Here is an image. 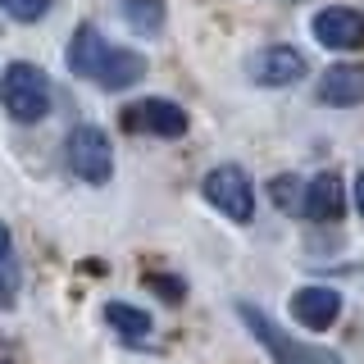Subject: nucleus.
I'll return each mask as SVG.
<instances>
[{
	"mask_svg": "<svg viewBox=\"0 0 364 364\" xmlns=\"http://www.w3.org/2000/svg\"><path fill=\"white\" fill-rule=\"evenodd\" d=\"M146 77V60L136 50H119V46H109V55H105V64H100V73L91 77L96 87H105V91H123V87H132V82H141Z\"/></svg>",
	"mask_w": 364,
	"mask_h": 364,
	"instance_id": "12",
	"label": "nucleus"
},
{
	"mask_svg": "<svg viewBox=\"0 0 364 364\" xmlns=\"http://www.w3.org/2000/svg\"><path fill=\"white\" fill-rule=\"evenodd\" d=\"M18 282H23V269L14 255V237H9V228H0V310H9L18 301Z\"/></svg>",
	"mask_w": 364,
	"mask_h": 364,
	"instance_id": "15",
	"label": "nucleus"
},
{
	"mask_svg": "<svg viewBox=\"0 0 364 364\" xmlns=\"http://www.w3.org/2000/svg\"><path fill=\"white\" fill-rule=\"evenodd\" d=\"M355 210H360V219H364V168H360V178H355Z\"/></svg>",
	"mask_w": 364,
	"mask_h": 364,
	"instance_id": "18",
	"label": "nucleus"
},
{
	"mask_svg": "<svg viewBox=\"0 0 364 364\" xmlns=\"http://www.w3.org/2000/svg\"><path fill=\"white\" fill-rule=\"evenodd\" d=\"M301 210L310 214L314 223H337L341 210H346V187H341V178L328 168V173H318L314 182H305L301 191Z\"/></svg>",
	"mask_w": 364,
	"mask_h": 364,
	"instance_id": "9",
	"label": "nucleus"
},
{
	"mask_svg": "<svg viewBox=\"0 0 364 364\" xmlns=\"http://www.w3.org/2000/svg\"><path fill=\"white\" fill-rule=\"evenodd\" d=\"M105 323L119 328L123 341H146V337H151V314L136 310V305H123V301H109L105 305Z\"/></svg>",
	"mask_w": 364,
	"mask_h": 364,
	"instance_id": "14",
	"label": "nucleus"
},
{
	"mask_svg": "<svg viewBox=\"0 0 364 364\" xmlns=\"http://www.w3.org/2000/svg\"><path fill=\"white\" fill-rule=\"evenodd\" d=\"M50 100H55L50 77H46L37 64L14 60L0 73V105H5V114L14 123H41L46 114H50Z\"/></svg>",
	"mask_w": 364,
	"mask_h": 364,
	"instance_id": "1",
	"label": "nucleus"
},
{
	"mask_svg": "<svg viewBox=\"0 0 364 364\" xmlns=\"http://www.w3.org/2000/svg\"><path fill=\"white\" fill-rule=\"evenodd\" d=\"M237 318H242V323L250 328V337H255L259 346L273 355V364H341L337 350H328V346H305V341L287 337L264 310H255L250 301H237Z\"/></svg>",
	"mask_w": 364,
	"mask_h": 364,
	"instance_id": "2",
	"label": "nucleus"
},
{
	"mask_svg": "<svg viewBox=\"0 0 364 364\" xmlns=\"http://www.w3.org/2000/svg\"><path fill=\"white\" fill-rule=\"evenodd\" d=\"M187 109L173 105V100H164V96H146V100H136V105L123 109V128H132V132H146V136H164V141H173V136L187 132Z\"/></svg>",
	"mask_w": 364,
	"mask_h": 364,
	"instance_id": "5",
	"label": "nucleus"
},
{
	"mask_svg": "<svg viewBox=\"0 0 364 364\" xmlns=\"http://www.w3.org/2000/svg\"><path fill=\"white\" fill-rule=\"evenodd\" d=\"M64 159H68V173L91 182V187L109 182V173H114V146H109V136L100 128H91V123H77V128L68 132Z\"/></svg>",
	"mask_w": 364,
	"mask_h": 364,
	"instance_id": "3",
	"label": "nucleus"
},
{
	"mask_svg": "<svg viewBox=\"0 0 364 364\" xmlns=\"http://www.w3.org/2000/svg\"><path fill=\"white\" fill-rule=\"evenodd\" d=\"M269 191H273V205L278 210H301V191H305V182L301 178H291V173H278L269 182Z\"/></svg>",
	"mask_w": 364,
	"mask_h": 364,
	"instance_id": "16",
	"label": "nucleus"
},
{
	"mask_svg": "<svg viewBox=\"0 0 364 364\" xmlns=\"http://www.w3.org/2000/svg\"><path fill=\"white\" fill-rule=\"evenodd\" d=\"M105 55H109V41L100 37V28L96 23H82V28L73 32V41H68V50H64V64H68V73H77V77H96L100 64H105Z\"/></svg>",
	"mask_w": 364,
	"mask_h": 364,
	"instance_id": "10",
	"label": "nucleus"
},
{
	"mask_svg": "<svg viewBox=\"0 0 364 364\" xmlns=\"http://www.w3.org/2000/svg\"><path fill=\"white\" fill-rule=\"evenodd\" d=\"M200 191H205V200H210L219 214H228L232 223H250V214H255V187H250V178L237 164L210 168Z\"/></svg>",
	"mask_w": 364,
	"mask_h": 364,
	"instance_id": "4",
	"label": "nucleus"
},
{
	"mask_svg": "<svg viewBox=\"0 0 364 364\" xmlns=\"http://www.w3.org/2000/svg\"><path fill=\"white\" fill-rule=\"evenodd\" d=\"M305 55L296 50V46H264V50L250 60V77H255L259 87H291V82H301L305 77Z\"/></svg>",
	"mask_w": 364,
	"mask_h": 364,
	"instance_id": "7",
	"label": "nucleus"
},
{
	"mask_svg": "<svg viewBox=\"0 0 364 364\" xmlns=\"http://www.w3.org/2000/svg\"><path fill=\"white\" fill-rule=\"evenodd\" d=\"M323 105H337V109H350V105H360L364 100V68L355 64H337V68H328L323 77H318V91H314Z\"/></svg>",
	"mask_w": 364,
	"mask_h": 364,
	"instance_id": "11",
	"label": "nucleus"
},
{
	"mask_svg": "<svg viewBox=\"0 0 364 364\" xmlns=\"http://www.w3.org/2000/svg\"><path fill=\"white\" fill-rule=\"evenodd\" d=\"M291 318L310 333H328L341 318V291L333 287H301L291 296Z\"/></svg>",
	"mask_w": 364,
	"mask_h": 364,
	"instance_id": "8",
	"label": "nucleus"
},
{
	"mask_svg": "<svg viewBox=\"0 0 364 364\" xmlns=\"http://www.w3.org/2000/svg\"><path fill=\"white\" fill-rule=\"evenodd\" d=\"M119 14L128 23V32L136 37H155L159 28H164V0H119Z\"/></svg>",
	"mask_w": 364,
	"mask_h": 364,
	"instance_id": "13",
	"label": "nucleus"
},
{
	"mask_svg": "<svg viewBox=\"0 0 364 364\" xmlns=\"http://www.w3.org/2000/svg\"><path fill=\"white\" fill-rule=\"evenodd\" d=\"M0 9L14 23H37V18L50 14V0H0Z\"/></svg>",
	"mask_w": 364,
	"mask_h": 364,
	"instance_id": "17",
	"label": "nucleus"
},
{
	"mask_svg": "<svg viewBox=\"0 0 364 364\" xmlns=\"http://www.w3.org/2000/svg\"><path fill=\"white\" fill-rule=\"evenodd\" d=\"M310 32H314L318 46H328V50H355L364 41V14L350 9V5H328V9L314 14Z\"/></svg>",
	"mask_w": 364,
	"mask_h": 364,
	"instance_id": "6",
	"label": "nucleus"
}]
</instances>
